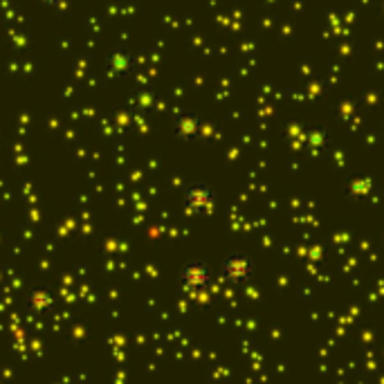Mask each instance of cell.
Instances as JSON below:
<instances>
[{"instance_id": "6da1fadb", "label": "cell", "mask_w": 384, "mask_h": 384, "mask_svg": "<svg viewBox=\"0 0 384 384\" xmlns=\"http://www.w3.org/2000/svg\"><path fill=\"white\" fill-rule=\"evenodd\" d=\"M252 275H254V261L245 254H229L218 270L220 281H225L229 286H241L245 281H250Z\"/></svg>"}, {"instance_id": "7a4b0ae2", "label": "cell", "mask_w": 384, "mask_h": 384, "mask_svg": "<svg viewBox=\"0 0 384 384\" xmlns=\"http://www.w3.org/2000/svg\"><path fill=\"white\" fill-rule=\"evenodd\" d=\"M213 279V272L209 270V266H204V263H189V266L184 268L182 272V286L184 290H193V292H198V290L207 288Z\"/></svg>"}, {"instance_id": "3957f363", "label": "cell", "mask_w": 384, "mask_h": 384, "mask_svg": "<svg viewBox=\"0 0 384 384\" xmlns=\"http://www.w3.org/2000/svg\"><path fill=\"white\" fill-rule=\"evenodd\" d=\"M213 202H216V195H213L209 186L198 184L186 193V204H189V209H193V211H207Z\"/></svg>"}]
</instances>
